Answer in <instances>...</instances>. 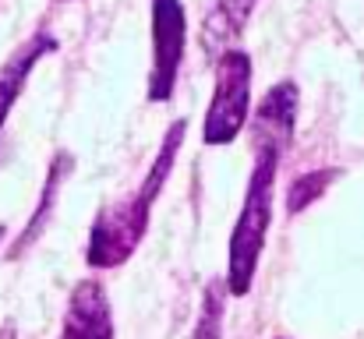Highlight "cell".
<instances>
[{
    "label": "cell",
    "mask_w": 364,
    "mask_h": 339,
    "mask_svg": "<svg viewBox=\"0 0 364 339\" xmlns=\"http://www.w3.org/2000/svg\"><path fill=\"white\" fill-rule=\"evenodd\" d=\"M336 173L333 170H311V173H304V177H297L294 184H290V191H287V212L290 216H297L301 209H308L315 198H322V191L329 188V181H333Z\"/></svg>",
    "instance_id": "obj_10"
},
{
    "label": "cell",
    "mask_w": 364,
    "mask_h": 339,
    "mask_svg": "<svg viewBox=\"0 0 364 339\" xmlns=\"http://www.w3.org/2000/svg\"><path fill=\"white\" fill-rule=\"evenodd\" d=\"M188 18L181 0H152V71H149V103H170L184 60Z\"/></svg>",
    "instance_id": "obj_4"
},
{
    "label": "cell",
    "mask_w": 364,
    "mask_h": 339,
    "mask_svg": "<svg viewBox=\"0 0 364 339\" xmlns=\"http://www.w3.org/2000/svg\"><path fill=\"white\" fill-rule=\"evenodd\" d=\"M57 339H114V315H110V297L100 279H82L75 283L64 311V325Z\"/></svg>",
    "instance_id": "obj_5"
},
{
    "label": "cell",
    "mask_w": 364,
    "mask_h": 339,
    "mask_svg": "<svg viewBox=\"0 0 364 339\" xmlns=\"http://www.w3.org/2000/svg\"><path fill=\"white\" fill-rule=\"evenodd\" d=\"M258 0H216L213 11L205 14L202 21V32H198V43L209 57H220L237 36L244 32L251 11H255Z\"/></svg>",
    "instance_id": "obj_7"
},
{
    "label": "cell",
    "mask_w": 364,
    "mask_h": 339,
    "mask_svg": "<svg viewBox=\"0 0 364 339\" xmlns=\"http://www.w3.org/2000/svg\"><path fill=\"white\" fill-rule=\"evenodd\" d=\"M184 134H188V124L184 120H173L166 127V134L159 141V152H156L152 166L145 170L138 191L134 195H124L121 202H114V205H107V209L96 212L92 230H89V251H85V262L92 269H117V265H124L138 251V244H141V237L149 230L152 205H156L159 191L166 188L170 170L177 163V152L184 145Z\"/></svg>",
    "instance_id": "obj_2"
},
{
    "label": "cell",
    "mask_w": 364,
    "mask_h": 339,
    "mask_svg": "<svg viewBox=\"0 0 364 339\" xmlns=\"http://www.w3.org/2000/svg\"><path fill=\"white\" fill-rule=\"evenodd\" d=\"M251 117V57L244 50H223L216 60V89L202 124L205 145H230Z\"/></svg>",
    "instance_id": "obj_3"
},
{
    "label": "cell",
    "mask_w": 364,
    "mask_h": 339,
    "mask_svg": "<svg viewBox=\"0 0 364 339\" xmlns=\"http://www.w3.org/2000/svg\"><path fill=\"white\" fill-rule=\"evenodd\" d=\"M223 308H227V283L213 279L202 294V308H198L191 339H223Z\"/></svg>",
    "instance_id": "obj_9"
},
{
    "label": "cell",
    "mask_w": 364,
    "mask_h": 339,
    "mask_svg": "<svg viewBox=\"0 0 364 339\" xmlns=\"http://www.w3.org/2000/svg\"><path fill=\"white\" fill-rule=\"evenodd\" d=\"M57 50V39L50 36V32H36L25 46H18L11 57H7V64L0 68V131H4V124H7V117H11V107L18 103V96L25 92V82H28V75H32V68L46 57V53H53Z\"/></svg>",
    "instance_id": "obj_6"
},
{
    "label": "cell",
    "mask_w": 364,
    "mask_h": 339,
    "mask_svg": "<svg viewBox=\"0 0 364 339\" xmlns=\"http://www.w3.org/2000/svg\"><path fill=\"white\" fill-rule=\"evenodd\" d=\"M0 240H4V226H0Z\"/></svg>",
    "instance_id": "obj_11"
},
{
    "label": "cell",
    "mask_w": 364,
    "mask_h": 339,
    "mask_svg": "<svg viewBox=\"0 0 364 339\" xmlns=\"http://www.w3.org/2000/svg\"><path fill=\"white\" fill-rule=\"evenodd\" d=\"M297 107H301V92L294 82H279L272 85L258 110L251 113V177H247V191H244V205L237 212V223L230 233V254H227V294L244 297L251 294L255 272H258V258L265 247V233L272 226V191H276V173L279 163L294 141V127H297Z\"/></svg>",
    "instance_id": "obj_1"
},
{
    "label": "cell",
    "mask_w": 364,
    "mask_h": 339,
    "mask_svg": "<svg viewBox=\"0 0 364 339\" xmlns=\"http://www.w3.org/2000/svg\"><path fill=\"white\" fill-rule=\"evenodd\" d=\"M71 166H75V156H71V152H57V156H53L50 173H46V188H43V198H39V209L32 212V220H28V226H25V233L14 240L11 254H21V251L43 233V220L50 216V209H53V202H57V188H60V181L68 177Z\"/></svg>",
    "instance_id": "obj_8"
}]
</instances>
